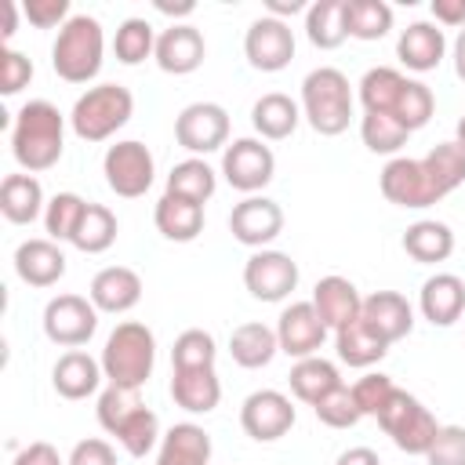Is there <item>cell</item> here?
I'll return each mask as SVG.
<instances>
[{
    "label": "cell",
    "mask_w": 465,
    "mask_h": 465,
    "mask_svg": "<svg viewBox=\"0 0 465 465\" xmlns=\"http://www.w3.org/2000/svg\"><path fill=\"white\" fill-rule=\"evenodd\" d=\"M360 320L381 338V341H400L411 334L414 327V309L411 302L400 294V291H374L363 298V309H360Z\"/></svg>",
    "instance_id": "cell-22"
},
{
    "label": "cell",
    "mask_w": 465,
    "mask_h": 465,
    "mask_svg": "<svg viewBox=\"0 0 465 465\" xmlns=\"http://www.w3.org/2000/svg\"><path fill=\"white\" fill-rule=\"evenodd\" d=\"M454 73H458V80H465V29L454 40Z\"/></svg>",
    "instance_id": "cell-56"
},
{
    "label": "cell",
    "mask_w": 465,
    "mask_h": 465,
    "mask_svg": "<svg viewBox=\"0 0 465 465\" xmlns=\"http://www.w3.org/2000/svg\"><path fill=\"white\" fill-rule=\"evenodd\" d=\"M334 349H338V360L349 363V367H374L378 360H385L389 352V341H381L360 316L345 327L334 331Z\"/></svg>",
    "instance_id": "cell-35"
},
{
    "label": "cell",
    "mask_w": 465,
    "mask_h": 465,
    "mask_svg": "<svg viewBox=\"0 0 465 465\" xmlns=\"http://www.w3.org/2000/svg\"><path fill=\"white\" fill-rule=\"evenodd\" d=\"M116 232H120L116 214L105 203H87V211H84V218L73 232V247L84 251V254H102L116 243Z\"/></svg>",
    "instance_id": "cell-39"
},
{
    "label": "cell",
    "mask_w": 465,
    "mask_h": 465,
    "mask_svg": "<svg viewBox=\"0 0 465 465\" xmlns=\"http://www.w3.org/2000/svg\"><path fill=\"white\" fill-rule=\"evenodd\" d=\"M243 54L258 73H280L294 58V29L280 18H254L243 33Z\"/></svg>",
    "instance_id": "cell-15"
},
{
    "label": "cell",
    "mask_w": 465,
    "mask_h": 465,
    "mask_svg": "<svg viewBox=\"0 0 465 465\" xmlns=\"http://www.w3.org/2000/svg\"><path fill=\"white\" fill-rule=\"evenodd\" d=\"M229 232L236 243L265 251V243H272L283 232V207L269 196H243L229 211Z\"/></svg>",
    "instance_id": "cell-17"
},
{
    "label": "cell",
    "mask_w": 465,
    "mask_h": 465,
    "mask_svg": "<svg viewBox=\"0 0 465 465\" xmlns=\"http://www.w3.org/2000/svg\"><path fill=\"white\" fill-rule=\"evenodd\" d=\"M102 174H105V185L124 196V200H138L149 193L153 178H156V160L149 153L145 142L138 138H124L116 145L105 149L102 156Z\"/></svg>",
    "instance_id": "cell-9"
},
{
    "label": "cell",
    "mask_w": 465,
    "mask_h": 465,
    "mask_svg": "<svg viewBox=\"0 0 465 465\" xmlns=\"http://www.w3.org/2000/svg\"><path fill=\"white\" fill-rule=\"evenodd\" d=\"M98 425L116 436L131 458H145L160 440V418L142 403L138 389L109 385L98 392Z\"/></svg>",
    "instance_id": "cell-3"
},
{
    "label": "cell",
    "mask_w": 465,
    "mask_h": 465,
    "mask_svg": "<svg viewBox=\"0 0 465 465\" xmlns=\"http://www.w3.org/2000/svg\"><path fill=\"white\" fill-rule=\"evenodd\" d=\"M243 287L258 302H283L298 287V262L283 251H254L243 265Z\"/></svg>",
    "instance_id": "cell-16"
},
{
    "label": "cell",
    "mask_w": 465,
    "mask_h": 465,
    "mask_svg": "<svg viewBox=\"0 0 465 465\" xmlns=\"http://www.w3.org/2000/svg\"><path fill=\"white\" fill-rule=\"evenodd\" d=\"M65 465H116V450H113V443L91 436V440H80V443L69 450Z\"/></svg>",
    "instance_id": "cell-50"
},
{
    "label": "cell",
    "mask_w": 465,
    "mask_h": 465,
    "mask_svg": "<svg viewBox=\"0 0 465 465\" xmlns=\"http://www.w3.org/2000/svg\"><path fill=\"white\" fill-rule=\"evenodd\" d=\"M22 11H25V18L36 25V29H62L73 15H69V0H25L22 4Z\"/></svg>",
    "instance_id": "cell-49"
},
{
    "label": "cell",
    "mask_w": 465,
    "mask_h": 465,
    "mask_svg": "<svg viewBox=\"0 0 465 465\" xmlns=\"http://www.w3.org/2000/svg\"><path fill=\"white\" fill-rule=\"evenodd\" d=\"M15 272L29 287H54L65 276V251L47 236L22 240L15 247Z\"/></svg>",
    "instance_id": "cell-21"
},
{
    "label": "cell",
    "mask_w": 465,
    "mask_h": 465,
    "mask_svg": "<svg viewBox=\"0 0 465 465\" xmlns=\"http://www.w3.org/2000/svg\"><path fill=\"white\" fill-rule=\"evenodd\" d=\"M102 378H105L102 374V360H94L84 349L62 352L54 360V367H51V385H54V392L62 400H87V396H94Z\"/></svg>",
    "instance_id": "cell-23"
},
{
    "label": "cell",
    "mask_w": 465,
    "mask_h": 465,
    "mask_svg": "<svg viewBox=\"0 0 465 465\" xmlns=\"http://www.w3.org/2000/svg\"><path fill=\"white\" fill-rule=\"evenodd\" d=\"M454 142H458V145H461V149H465V116H461V120H458V138H454Z\"/></svg>",
    "instance_id": "cell-58"
},
{
    "label": "cell",
    "mask_w": 465,
    "mask_h": 465,
    "mask_svg": "<svg viewBox=\"0 0 465 465\" xmlns=\"http://www.w3.org/2000/svg\"><path fill=\"white\" fill-rule=\"evenodd\" d=\"M341 18L352 40H381L392 29V7L385 0H341Z\"/></svg>",
    "instance_id": "cell-37"
},
{
    "label": "cell",
    "mask_w": 465,
    "mask_h": 465,
    "mask_svg": "<svg viewBox=\"0 0 465 465\" xmlns=\"http://www.w3.org/2000/svg\"><path fill=\"white\" fill-rule=\"evenodd\" d=\"M302 116L323 138L349 131L352 120V87L349 76L334 65H320L302 80Z\"/></svg>",
    "instance_id": "cell-6"
},
{
    "label": "cell",
    "mask_w": 465,
    "mask_h": 465,
    "mask_svg": "<svg viewBox=\"0 0 465 465\" xmlns=\"http://www.w3.org/2000/svg\"><path fill=\"white\" fill-rule=\"evenodd\" d=\"M287 381H291L294 400H302V403L312 407V403H320L331 389L341 385V374H338V367H334L331 360H323V356H305V360H294Z\"/></svg>",
    "instance_id": "cell-34"
},
{
    "label": "cell",
    "mask_w": 465,
    "mask_h": 465,
    "mask_svg": "<svg viewBox=\"0 0 465 465\" xmlns=\"http://www.w3.org/2000/svg\"><path fill=\"white\" fill-rule=\"evenodd\" d=\"M334 465H381V458H378V450H371V447H349V450L338 454Z\"/></svg>",
    "instance_id": "cell-53"
},
{
    "label": "cell",
    "mask_w": 465,
    "mask_h": 465,
    "mask_svg": "<svg viewBox=\"0 0 465 465\" xmlns=\"http://www.w3.org/2000/svg\"><path fill=\"white\" fill-rule=\"evenodd\" d=\"M174 142L193 156H207L229 145V113L218 102H193L174 116Z\"/></svg>",
    "instance_id": "cell-12"
},
{
    "label": "cell",
    "mask_w": 465,
    "mask_h": 465,
    "mask_svg": "<svg viewBox=\"0 0 465 465\" xmlns=\"http://www.w3.org/2000/svg\"><path fill=\"white\" fill-rule=\"evenodd\" d=\"M360 102H363V113H385V116L400 120L411 134L421 131L436 113L432 91L421 80H411L392 65H374L363 73Z\"/></svg>",
    "instance_id": "cell-1"
},
{
    "label": "cell",
    "mask_w": 465,
    "mask_h": 465,
    "mask_svg": "<svg viewBox=\"0 0 465 465\" xmlns=\"http://www.w3.org/2000/svg\"><path fill=\"white\" fill-rule=\"evenodd\" d=\"M378 425H381V432L403 454H421V458H425V450L432 447V440L440 432V421L432 418V411L418 396H411L403 389H396V396L389 400V407L378 414Z\"/></svg>",
    "instance_id": "cell-8"
},
{
    "label": "cell",
    "mask_w": 465,
    "mask_h": 465,
    "mask_svg": "<svg viewBox=\"0 0 465 465\" xmlns=\"http://www.w3.org/2000/svg\"><path fill=\"white\" fill-rule=\"evenodd\" d=\"M403 251H407V258H414L418 265L447 262V258L454 254V232H450L447 222L421 218V222L407 225V232H403Z\"/></svg>",
    "instance_id": "cell-33"
},
{
    "label": "cell",
    "mask_w": 465,
    "mask_h": 465,
    "mask_svg": "<svg viewBox=\"0 0 465 465\" xmlns=\"http://www.w3.org/2000/svg\"><path fill=\"white\" fill-rule=\"evenodd\" d=\"M312 414L327 425V429H352L363 414H360V407H356V400H352V389L341 381L338 389H331L320 403H312Z\"/></svg>",
    "instance_id": "cell-46"
},
{
    "label": "cell",
    "mask_w": 465,
    "mask_h": 465,
    "mask_svg": "<svg viewBox=\"0 0 465 465\" xmlns=\"http://www.w3.org/2000/svg\"><path fill=\"white\" fill-rule=\"evenodd\" d=\"M156 363V338L145 323L124 320L113 327L102 349V374L109 385L120 389H142Z\"/></svg>",
    "instance_id": "cell-4"
},
{
    "label": "cell",
    "mask_w": 465,
    "mask_h": 465,
    "mask_svg": "<svg viewBox=\"0 0 465 465\" xmlns=\"http://www.w3.org/2000/svg\"><path fill=\"white\" fill-rule=\"evenodd\" d=\"M214 360H218V345L203 327H189L174 338V349H171L174 371H203V367H214Z\"/></svg>",
    "instance_id": "cell-43"
},
{
    "label": "cell",
    "mask_w": 465,
    "mask_h": 465,
    "mask_svg": "<svg viewBox=\"0 0 465 465\" xmlns=\"http://www.w3.org/2000/svg\"><path fill=\"white\" fill-rule=\"evenodd\" d=\"M265 11H269V18H287V15H298V11H309L302 0H265Z\"/></svg>",
    "instance_id": "cell-54"
},
{
    "label": "cell",
    "mask_w": 465,
    "mask_h": 465,
    "mask_svg": "<svg viewBox=\"0 0 465 465\" xmlns=\"http://www.w3.org/2000/svg\"><path fill=\"white\" fill-rule=\"evenodd\" d=\"M4 11H7V25H4V44H7V40L15 36V25H18V4H11V0H7V4H4Z\"/></svg>",
    "instance_id": "cell-57"
},
{
    "label": "cell",
    "mask_w": 465,
    "mask_h": 465,
    "mask_svg": "<svg viewBox=\"0 0 465 465\" xmlns=\"http://www.w3.org/2000/svg\"><path fill=\"white\" fill-rule=\"evenodd\" d=\"M432 22L436 25H450V29H465V0H432Z\"/></svg>",
    "instance_id": "cell-52"
},
{
    "label": "cell",
    "mask_w": 465,
    "mask_h": 465,
    "mask_svg": "<svg viewBox=\"0 0 465 465\" xmlns=\"http://www.w3.org/2000/svg\"><path fill=\"white\" fill-rule=\"evenodd\" d=\"M447 54V36L436 22H411L400 40H396V58L411 69V73H429L443 62Z\"/></svg>",
    "instance_id": "cell-26"
},
{
    "label": "cell",
    "mask_w": 465,
    "mask_h": 465,
    "mask_svg": "<svg viewBox=\"0 0 465 465\" xmlns=\"http://www.w3.org/2000/svg\"><path fill=\"white\" fill-rule=\"evenodd\" d=\"M171 400L189 414H211L222 400V381L214 367L203 371H174L171 374Z\"/></svg>",
    "instance_id": "cell-32"
},
{
    "label": "cell",
    "mask_w": 465,
    "mask_h": 465,
    "mask_svg": "<svg viewBox=\"0 0 465 465\" xmlns=\"http://www.w3.org/2000/svg\"><path fill=\"white\" fill-rule=\"evenodd\" d=\"M102 54H105L102 22L91 15H73L51 44V69L65 84H91L102 69Z\"/></svg>",
    "instance_id": "cell-5"
},
{
    "label": "cell",
    "mask_w": 465,
    "mask_h": 465,
    "mask_svg": "<svg viewBox=\"0 0 465 465\" xmlns=\"http://www.w3.org/2000/svg\"><path fill=\"white\" fill-rule=\"evenodd\" d=\"M156 65L171 76H189L203 65L207 58V44H203V33L189 22H171L160 36H156Z\"/></svg>",
    "instance_id": "cell-19"
},
{
    "label": "cell",
    "mask_w": 465,
    "mask_h": 465,
    "mask_svg": "<svg viewBox=\"0 0 465 465\" xmlns=\"http://www.w3.org/2000/svg\"><path fill=\"white\" fill-rule=\"evenodd\" d=\"M378 185H381V196L396 207H411V211H421V207H432L440 203V193L425 171L421 160H411V156H392L381 174H378Z\"/></svg>",
    "instance_id": "cell-14"
},
{
    "label": "cell",
    "mask_w": 465,
    "mask_h": 465,
    "mask_svg": "<svg viewBox=\"0 0 465 465\" xmlns=\"http://www.w3.org/2000/svg\"><path fill=\"white\" fill-rule=\"evenodd\" d=\"M47 211L44 203V185L36 174H7L0 182V214L11 225H33Z\"/></svg>",
    "instance_id": "cell-29"
},
{
    "label": "cell",
    "mask_w": 465,
    "mask_h": 465,
    "mask_svg": "<svg viewBox=\"0 0 465 465\" xmlns=\"http://www.w3.org/2000/svg\"><path fill=\"white\" fill-rule=\"evenodd\" d=\"M425 465H465V425H440L425 450Z\"/></svg>",
    "instance_id": "cell-47"
},
{
    "label": "cell",
    "mask_w": 465,
    "mask_h": 465,
    "mask_svg": "<svg viewBox=\"0 0 465 465\" xmlns=\"http://www.w3.org/2000/svg\"><path fill=\"white\" fill-rule=\"evenodd\" d=\"M98 331V309L84 294H58L44 305V334L62 349H80Z\"/></svg>",
    "instance_id": "cell-11"
},
{
    "label": "cell",
    "mask_w": 465,
    "mask_h": 465,
    "mask_svg": "<svg viewBox=\"0 0 465 465\" xmlns=\"http://www.w3.org/2000/svg\"><path fill=\"white\" fill-rule=\"evenodd\" d=\"M421 163H425V171H429V178H432L440 200H443L447 193H454V189L465 182V149H461L458 142H440V145H432L429 156H421Z\"/></svg>",
    "instance_id": "cell-40"
},
{
    "label": "cell",
    "mask_w": 465,
    "mask_h": 465,
    "mask_svg": "<svg viewBox=\"0 0 465 465\" xmlns=\"http://www.w3.org/2000/svg\"><path fill=\"white\" fill-rule=\"evenodd\" d=\"M11 465H65V461H62V454H58L54 443H47V440H33V443H25V447L15 454Z\"/></svg>",
    "instance_id": "cell-51"
},
{
    "label": "cell",
    "mask_w": 465,
    "mask_h": 465,
    "mask_svg": "<svg viewBox=\"0 0 465 465\" xmlns=\"http://www.w3.org/2000/svg\"><path fill=\"white\" fill-rule=\"evenodd\" d=\"M87 298L94 302L98 312H109V316L131 312L142 302V276L127 265H105V269L94 272V280L87 287Z\"/></svg>",
    "instance_id": "cell-20"
},
{
    "label": "cell",
    "mask_w": 465,
    "mask_h": 465,
    "mask_svg": "<svg viewBox=\"0 0 465 465\" xmlns=\"http://www.w3.org/2000/svg\"><path fill=\"white\" fill-rule=\"evenodd\" d=\"M302 120V105L291 98V94H280V91H269L262 94L254 105H251V124L258 131L262 142H283L294 134Z\"/></svg>",
    "instance_id": "cell-28"
},
{
    "label": "cell",
    "mask_w": 465,
    "mask_h": 465,
    "mask_svg": "<svg viewBox=\"0 0 465 465\" xmlns=\"http://www.w3.org/2000/svg\"><path fill=\"white\" fill-rule=\"evenodd\" d=\"M156 29L145 22V18H124L116 25V36H113V54L116 62L124 65H138L145 62L149 54H156Z\"/></svg>",
    "instance_id": "cell-41"
},
{
    "label": "cell",
    "mask_w": 465,
    "mask_h": 465,
    "mask_svg": "<svg viewBox=\"0 0 465 465\" xmlns=\"http://www.w3.org/2000/svg\"><path fill=\"white\" fill-rule=\"evenodd\" d=\"M276 352H280L276 327H265V323H258V320L240 323V327H232V334H229V356H232V363L243 367V371L269 367Z\"/></svg>",
    "instance_id": "cell-31"
},
{
    "label": "cell",
    "mask_w": 465,
    "mask_h": 465,
    "mask_svg": "<svg viewBox=\"0 0 465 465\" xmlns=\"http://www.w3.org/2000/svg\"><path fill=\"white\" fill-rule=\"evenodd\" d=\"M29 80H33V62L22 51L4 47V54H0V94L11 98L22 87H29Z\"/></svg>",
    "instance_id": "cell-48"
},
{
    "label": "cell",
    "mask_w": 465,
    "mask_h": 465,
    "mask_svg": "<svg viewBox=\"0 0 465 465\" xmlns=\"http://www.w3.org/2000/svg\"><path fill=\"white\" fill-rule=\"evenodd\" d=\"M352 389V400H356V407H360V414L363 418H378L385 407H389V400L396 396V381L389 378V374H381V371H367L356 385H349Z\"/></svg>",
    "instance_id": "cell-45"
},
{
    "label": "cell",
    "mask_w": 465,
    "mask_h": 465,
    "mask_svg": "<svg viewBox=\"0 0 465 465\" xmlns=\"http://www.w3.org/2000/svg\"><path fill=\"white\" fill-rule=\"evenodd\" d=\"M84 211H87V200H84V196H76V193H54V196L47 200V211H44L47 240H54V243L65 240V243H73V232H76Z\"/></svg>",
    "instance_id": "cell-42"
},
{
    "label": "cell",
    "mask_w": 465,
    "mask_h": 465,
    "mask_svg": "<svg viewBox=\"0 0 465 465\" xmlns=\"http://www.w3.org/2000/svg\"><path fill=\"white\" fill-rule=\"evenodd\" d=\"M153 222H156V229H160L163 240L193 243L203 232V203H193V200H182V196L163 193L156 200V207H153Z\"/></svg>",
    "instance_id": "cell-30"
},
{
    "label": "cell",
    "mask_w": 465,
    "mask_h": 465,
    "mask_svg": "<svg viewBox=\"0 0 465 465\" xmlns=\"http://www.w3.org/2000/svg\"><path fill=\"white\" fill-rule=\"evenodd\" d=\"M294 403L280 389H254L240 403V425L254 443H272L294 429Z\"/></svg>",
    "instance_id": "cell-13"
},
{
    "label": "cell",
    "mask_w": 465,
    "mask_h": 465,
    "mask_svg": "<svg viewBox=\"0 0 465 465\" xmlns=\"http://www.w3.org/2000/svg\"><path fill=\"white\" fill-rule=\"evenodd\" d=\"M312 309L320 312V320H323L327 331H338V327H345V323H352L360 316L363 298H360V291H356L352 280H345V276H323L312 287Z\"/></svg>",
    "instance_id": "cell-25"
},
{
    "label": "cell",
    "mask_w": 465,
    "mask_h": 465,
    "mask_svg": "<svg viewBox=\"0 0 465 465\" xmlns=\"http://www.w3.org/2000/svg\"><path fill=\"white\" fill-rule=\"evenodd\" d=\"M65 149V116L47 98H33L15 113L11 153L25 174L51 171Z\"/></svg>",
    "instance_id": "cell-2"
},
{
    "label": "cell",
    "mask_w": 465,
    "mask_h": 465,
    "mask_svg": "<svg viewBox=\"0 0 465 465\" xmlns=\"http://www.w3.org/2000/svg\"><path fill=\"white\" fill-rule=\"evenodd\" d=\"M211 436L196 421H178L160 436L156 465H211Z\"/></svg>",
    "instance_id": "cell-27"
},
{
    "label": "cell",
    "mask_w": 465,
    "mask_h": 465,
    "mask_svg": "<svg viewBox=\"0 0 465 465\" xmlns=\"http://www.w3.org/2000/svg\"><path fill=\"white\" fill-rule=\"evenodd\" d=\"M360 138H363V145H367L371 153L392 156V153H400V149L407 145L411 131H407L400 120L385 116V113H363V120H360Z\"/></svg>",
    "instance_id": "cell-44"
},
{
    "label": "cell",
    "mask_w": 465,
    "mask_h": 465,
    "mask_svg": "<svg viewBox=\"0 0 465 465\" xmlns=\"http://www.w3.org/2000/svg\"><path fill=\"white\" fill-rule=\"evenodd\" d=\"M153 7H156L160 15H171V18H189V15L196 11V4H193V0H182V4H167V0H156Z\"/></svg>",
    "instance_id": "cell-55"
},
{
    "label": "cell",
    "mask_w": 465,
    "mask_h": 465,
    "mask_svg": "<svg viewBox=\"0 0 465 465\" xmlns=\"http://www.w3.org/2000/svg\"><path fill=\"white\" fill-rule=\"evenodd\" d=\"M305 36L320 51H334L349 40L345 18H341V0H316L305 11Z\"/></svg>",
    "instance_id": "cell-38"
},
{
    "label": "cell",
    "mask_w": 465,
    "mask_h": 465,
    "mask_svg": "<svg viewBox=\"0 0 465 465\" xmlns=\"http://www.w3.org/2000/svg\"><path fill=\"white\" fill-rule=\"evenodd\" d=\"M134 116V94L124 84L87 87L69 113V127L80 142H105Z\"/></svg>",
    "instance_id": "cell-7"
},
{
    "label": "cell",
    "mask_w": 465,
    "mask_h": 465,
    "mask_svg": "<svg viewBox=\"0 0 465 465\" xmlns=\"http://www.w3.org/2000/svg\"><path fill=\"white\" fill-rule=\"evenodd\" d=\"M418 309L432 327H450L465 312V280L454 272H436L421 283Z\"/></svg>",
    "instance_id": "cell-24"
},
{
    "label": "cell",
    "mask_w": 465,
    "mask_h": 465,
    "mask_svg": "<svg viewBox=\"0 0 465 465\" xmlns=\"http://www.w3.org/2000/svg\"><path fill=\"white\" fill-rule=\"evenodd\" d=\"M323 338H327V327H323L320 312L312 309V302H291L280 312V320H276L280 352L291 356V360L316 356V349L323 345Z\"/></svg>",
    "instance_id": "cell-18"
},
{
    "label": "cell",
    "mask_w": 465,
    "mask_h": 465,
    "mask_svg": "<svg viewBox=\"0 0 465 465\" xmlns=\"http://www.w3.org/2000/svg\"><path fill=\"white\" fill-rule=\"evenodd\" d=\"M214 189H218V174L203 156H189V160L174 163L167 174V193L193 200V203H207L214 196Z\"/></svg>",
    "instance_id": "cell-36"
},
{
    "label": "cell",
    "mask_w": 465,
    "mask_h": 465,
    "mask_svg": "<svg viewBox=\"0 0 465 465\" xmlns=\"http://www.w3.org/2000/svg\"><path fill=\"white\" fill-rule=\"evenodd\" d=\"M222 174L236 193L258 196L276 174V156L262 138H232L222 149Z\"/></svg>",
    "instance_id": "cell-10"
}]
</instances>
